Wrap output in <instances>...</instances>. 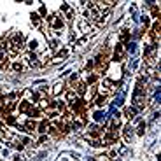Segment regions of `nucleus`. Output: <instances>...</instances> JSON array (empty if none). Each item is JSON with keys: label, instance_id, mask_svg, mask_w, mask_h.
I'll return each mask as SVG.
<instances>
[{"label": "nucleus", "instance_id": "obj_16", "mask_svg": "<svg viewBox=\"0 0 161 161\" xmlns=\"http://www.w3.org/2000/svg\"><path fill=\"white\" fill-rule=\"evenodd\" d=\"M84 82H86V84H95V82H97V75H95V74H89L86 77V80H84Z\"/></svg>", "mask_w": 161, "mask_h": 161}, {"label": "nucleus", "instance_id": "obj_12", "mask_svg": "<svg viewBox=\"0 0 161 161\" xmlns=\"http://www.w3.org/2000/svg\"><path fill=\"white\" fill-rule=\"evenodd\" d=\"M74 100H77V95H75V91H74V89H68V91H67V102H68V103H72Z\"/></svg>", "mask_w": 161, "mask_h": 161}, {"label": "nucleus", "instance_id": "obj_2", "mask_svg": "<svg viewBox=\"0 0 161 161\" xmlns=\"http://www.w3.org/2000/svg\"><path fill=\"white\" fill-rule=\"evenodd\" d=\"M21 61L27 65V67H37V65H40V63H39V56L35 53H28Z\"/></svg>", "mask_w": 161, "mask_h": 161}, {"label": "nucleus", "instance_id": "obj_19", "mask_svg": "<svg viewBox=\"0 0 161 161\" xmlns=\"http://www.w3.org/2000/svg\"><path fill=\"white\" fill-rule=\"evenodd\" d=\"M93 118H95V121H102V119H103V112H102V110H97Z\"/></svg>", "mask_w": 161, "mask_h": 161}, {"label": "nucleus", "instance_id": "obj_6", "mask_svg": "<svg viewBox=\"0 0 161 161\" xmlns=\"http://www.w3.org/2000/svg\"><path fill=\"white\" fill-rule=\"evenodd\" d=\"M123 135H124V140H126V142H131V138H133V128H131L130 124H126L123 128Z\"/></svg>", "mask_w": 161, "mask_h": 161}, {"label": "nucleus", "instance_id": "obj_8", "mask_svg": "<svg viewBox=\"0 0 161 161\" xmlns=\"http://www.w3.org/2000/svg\"><path fill=\"white\" fill-rule=\"evenodd\" d=\"M11 68L14 70V72H21V70L25 68V63H23L21 60H14L11 63Z\"/></svg>", "mask_w": 161, "mask_h": 161}, {"label": "nucleus", "instance_id": "obj_22", "mask_svg": "<svg viewBox=\"0 0 161 161\" xmlns=\"http://www.w3.org/2000/svg\"><path fill=\"white\" fill-rule=\"evenodd\" d=\"M74 16H75V11L72 9V11H68V14H67V19L70 21V19H74Z\"/></svg>", "mask_w": 161, "mask_h": 161}, {"label": "nucleus", "instance_id": "obj_23", "mask_svg": "<svg viewBox=\"0 0 161 161\" xmlns=\"http://www.w3.org/2000/svg\"><path fill=\"white\" fill-rule=\"evenodd\" d=\"M70 9V6L68 4H63V6H61V9H60V11H68Z\"/></svg>", "mask_w": 161, "mask_h": 161}, {"label": "nucleus", "instance_id": "obj_5", "mask_svg": "<svg viewBox=\"0 0 161 161\" xmlns=\"http://www.w3.org/2000/svg\"><path fill=\"white\" fill-rule=\"evenodd\" d=\"M124 58V47L123 44H118V47L114 49V61H121Z\"/></svg>", "mask_w": 161, "mask_h": 161}, {"label": "nucleus", "instance_id": "obj_13", "mask_svg": "<svg viewBox=\"0 0 161 161\" xmlns=\"http://www.w3.org/2000/svg\"><path fill=\"white\" fill-rule=\"evenodd\" d=\"M37 128H39V131H40V133H46V131H47V130L51 128V126H49V123H47V121H42V123L39 124Z\"/></svg>", "mask_w": 161, "mask_h": 161}, {"label": "nucleus", "instance_id": "obj_18", "mask_svg": "<svg viewBox=\"0 0 161 161\" xmlns=\"http://www.w3.org/2000/svg\"><path fill=\"white\" fill-rule=\"evenodd\" d=\"M151 7H152V16H154V18H158V16H159V7L156 6L154 2H152V6H151Z\"/></svg>", "mask_w": 161, "mask_h": 161}, {"label": "nucleus", "instance_id": "obj_14", "mask_svg": "<svg viewBox=\"0 0 161 161\" xmlns=\"http://www.w3.org/2000/svg\"><path fill=\"white\" fill-rule=\"evenodd\" d=\"M128 39H130V32L126 30V28H123L121 33H119V40H123V42H124V40H128Z\"/></svg>", "mask_w": 161, "mask_h": 161}, {"label": "nucleus", "instance_id": "obj_24", "mask_svg": "<svg viewBox=\"0 0 161 161\" xmlns=\"http://www.w3.org/2000/svg\"><path fill=\"white\" fill-rule=\"evenodd\" d=\"M144 131H145V124H140V128H138V133L142 135V133H144Z\"/></svg>", "mask_w": 161, "mask_h": 161}, {"label": "nucleus", "instance_id": "obj_3", "mask_svg": "<svg viewBox=\"0 0 161 161\" xmlns=\"http://www.w3.org/2000/svg\"><path fill=\"white\" fill-rule=\"evenodd\" d=\"M89 25H91V21H88V19H84V18H80V19H77V23H75V27H77V30L82 33L89 32Z\"/></svg>", "mask_w": 161, "mask_h": 161}, {"label": "nucleus", "instance_id": "obj_20", "mask_svg": "<svg viewBox=\"0 0 161 161\" xmlns=\"http://www.w3.org/2000/svg\"><path fill=\"white\" fill-rule=\"evenodd\" d=\"M95 102H97L98 107H102V105H105V98H103V97H97V100H95Z\"/></svg>", "mask_w": 161, "mask_h": 161}, {"label": "nucleus", "instance_id": "obj_4", "mask_svg": "<svg viewBox=\"0 0 161 161\" xmlns=\"http://www.w3.org/2000/svg\"><path fill=\"white\" fill-rule=\"evenodd\" d=\"M74 91H75V95H80V97L86 95L88 93V84L84 82V80H79V82L74 86Z\"/></svg>", "mask_w": 161, "mask_h": 161}, {"label": "nucleus", "instance_id": "obj_10", "mask_svg": "<svg viewBox=\"0 0 161 161\" xmlns=\"http://www.w3.org/2000/svg\"><path fill=\"white\" fill-rule=\"evenodd\" d=\"M35 128H37V123H35L33 119H28L27 123H25V130H27V131H33Z\"/></svg>", "mask_w": 161, "mask_h": 161}, {"label": "nucleus", "instance_id": "obj_9", "mask_svg": "<svg viewBox=\"0 0 161 161\" xmlns=\"http://www.w3.org/2000/svg\"><path fill=\"white\" fill-rule=\"evenodd\" d=\"M40 114H42V109L40 107H35V109H30V112H28V116H30V118L32 119H35V118H40Z\"/></svg>", "mask_w": 161, "mask_h": 161}, {"label": "nucleus", "instance_id": "obj_15", "mask_svg": "<svg viewBox=\"0 0 161 161\" xmlns=\"http://www.w3.org/2000/svg\"><path fill=\"white\" fill-rule=\"evenodd\" d=\"M32 25L33 27H40V18H39V14H32Z\"/></svg>", "mask_w": 161, "mask_h": 161}, {"label": "nucleus", "instance_id": "obj_21", "mask_svg": "<svg viewBox=\"0 0 161 161\" xmlns=\"http://www.w3.org/2000/svg\"><path fill=\"white\" fill-rule=\"evenodd\" d=\"M135 112H137L135 109H126V110H124V114H126L128 118H133V116H135Z\"/></svg>", "mask_w": 161, "mask_h": 161}, {"label": "nucleus", "instance_id": "obj_17", "mask_svg": "<svg viewBox=\"0 0 161 161\" xmlns=\"http://www.w3.org/2000/svg\"><path fill=\"white\" fill-rule=\"evenodd\" d=\"M60 91L63 93V82H58V84L54 86V89H53V95H58Z\"/></svg>", "mask_w": 161, "mask_h": 161}, {"label": "nucleus", "instance_id": "obj_1", "mask_svg": "<svg viewBox=\"0 0 161 161\" xmlns=\"http://www.w3.org/2000/svg\"><path fill=\"white\" fill-rule=\"evenodd\" d=\"M47 23L51 25L53 30H61V28L65 27V19L61 14H51V16L47 18Z\"/></svg>", "mask_w": 161, "mask_h": 161}, {"label": "nucleus", "instance_id": "obj_7", "mask_svg": "<svg viewBox=\"0 0 161 161\" xmlns=\"http://www.w3.org/2000/svg\"><path fill=\"white\" fill-rule=\"evenodd\" d=\"M18 109H19V112H23V114H28V112H30V109H32V103L28 102V100H23V102H19Z\"/></svg>", "mask_w": 161, "mask_h": 161}, {"label": "nucleus", "instance_id": "obj_11", "mask_svg": "<svg viewBox=\"0 0 161 161\" xmlns=\"http://www.w3.org/2000/svg\"><path fill=\"white\" fill-rule=\"evenodd\" d=\"M37 47H39V40H37V39H32V40H28V51H30V53H33V51H35Z\"/></svg>", "mask_w": 161, "mask_h": 161}]
</instances>
